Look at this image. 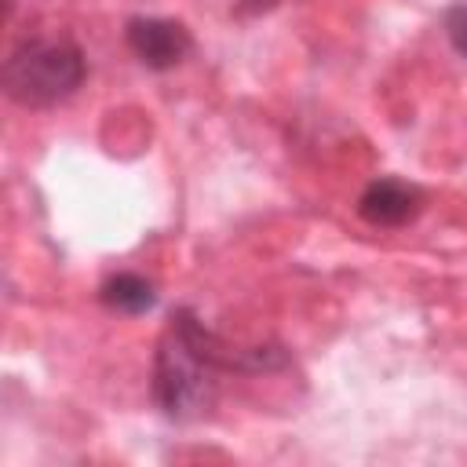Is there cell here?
<instances>
[{"instance_id": "6da1fadb", "label": "cell", "mask_w": 467, "mask_h": 467, "mask_svg": "<svg viewBox=\"0 0 467 467\" xmlns=\"http://www.w3.org/2000/svg\"><path fill=\"white\" fill-rule=\"evenodd\" d=\"M292 354L281 343H255L234 347L219 332H212L193 306H175L157 347H153V376L150 394L161 416L175 423H193L212 412L219 394V376L241 372H281L288 368Z\"/></svg>"}, {"instance_id": "7a4b0ae2", "label": "cell", "mask_w": 467, "mask_h": 467, "mask_svg": "<svg viewBox=\"0 0 467 467\" xmlns=\"http://www.w3.org/2000/svg\"><path fill=\"white\" fill-rule=\"evenodd\" d=\"M88 58L66 33H36L11 47L0 69L4 95L26 109H47L80 91Z\"/></svg>"}, {"instance_id": "3957f363", "label": "cell", "mask_w": 467, "mask_h": 467, "mask_svg": "<svg viewBox=\"0 0 467 467\" xmlns=\"http://www.w3.org/2000/svg\"><path fill=\"white\" fill-rule=\"evenodd\" d=\"M124 40L131 47V55L153 69V73H168L175 69L190 51H193V36L179 18H157V15H135L124 22Z\"/></svg>"}, {"instance_id": "277c9868", "label": "cell", "mask_w": 467, "mask_h": 467, "mask_svg": "<svg viewBox=\"0 0 467 467\" xmlns=\"http://www.w3.org/2000/svg\"><path fill=\"white\" fill-rule=\"evenodd\" d=\"M427 204V193L409 182V179H394V175H379L372 179L361 197H358V215L368 223V226H379V230H398V226H409Z\"/></svg>"}, {"instance_id": "5b68a950", "label": "cell", "mask_w": 467, "mask_h": 467, "mask_svg": "<svg viewBox=\"0 0 467 467\" xmlns=\"http://www.w3.org/2000/svg\"><path fill=\"white\" fill-rule=\"evenodd\" d=\"M99 303L113 314H146L157 306V285L135 270H120V274H109L102 285H99Z\"/></svg>"}, {"instance_id": "8992f818", "label": "cell", "mask_w": 467, "mask_h": 467, "mask_svg": "<svg viewBox=\"0 0 467 467\" xmlns=\"http://www.w3.org/2000/svg\"><path fill=\"white\" fill-rule=\"evenodd\" d=\"M441 29H445V36H449L452 51L467 58V0H460V4H452V7L445 11Z\"/></svg>"}, {"instance_id": "52a82bcc", "label": "cell", "mask_w": 467, "mask_h": 467, "mask_svg": "<svg viewBox=\"0 0 467 467\" xmlns=\"http://www.w3.org/2000/svg\"><path fill=\"white\" fill-rule=\"evenodd\" d=\"M281 0H234V11L241 15V18H252V15H266V11H274Z\"/></svg>"}]
</instances>
